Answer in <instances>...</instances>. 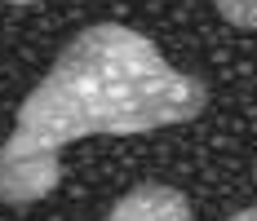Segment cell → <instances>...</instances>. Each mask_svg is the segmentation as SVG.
I'll return each instance as SVG.
<instances>
[{
    "instance_id": "obj_3",
    "label": "cell",
    "mask_w": 257,
    "mask_h": 221,
    "mask_svg": "<svg viewBox=\"0 0 257 221\" xmlns=\"http://www.w3.org/2000/svg\"><path fill=\"white\" fill-rule=\"evenodd\" d=\"M217 14L239 31H257V0H213Z\"/></svg>"
},
{
    "instance_id": "obj_1",
    "label": "cell",
    "mask_w": 257,
    "mask_h": 221,
    "mask_svg": "<svg viewBox=\"0 0 257 221\" xmlns=\"http://www.w3.org/2000/svg\"><path fill=\"white\" fill-rule=\"evenodd\" d=\"M204 106V80L169 67L142 31L124 23L84 27L18 106L0 146V203L23 208L53 195L62 150L84 137H138L195 120Z\"/></svg>"
},
{
    "instance_id": "obj_2",
    "label": "cell",
    "mask_w": 257,
    "mask_h": 221,
    "mask_svg": "<svg viewBox=\"0 0 257 221\" xmlns=\"http://www.w3.org/2000/svg\"><path fill=\"white\" fill-rule=\"evenodd\" d=\"M102 221H195V212H191V199L182 190L147 181V186H133L128 195L115 199Z\"/></svg>"
},
{
    "instance_id": "obj_5",
    "label": "cell",
    "mask_w": 257,
    "mask_h": 221,
    "mask_svg": "<svg viewBox=\"0 0 257 221\" xmlns=\"http://www.w3.org/2000/svg\"><path fill=\"white\" fill-rule=\"evenodd\" d=\"M5 5H18V9H27V5H40V0H5Z\"/></svg>"
},
{
    "instance_id": "obj_4",
    "label": "cell",
    "mask_w": 257,
    "mask_h": 221,
    "mask_svg": "<svg viewBox=\"0 0 257 221\" xmlns=\"http://www.w3.org/2000/svg\"><path fill=\"white\" fill-rule=\"evenodd\" d=\"M231 221H257V208H244V212H235Z\"/></svg>"
}]
</instances>
